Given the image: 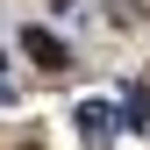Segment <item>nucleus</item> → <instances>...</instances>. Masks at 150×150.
Segmentation results:
<instances>
[{
  "mask_svg": "<svg viewBox=\"0 0 150 150\" xmlns=\"http://www.w3.org/2000/svg\"><path fill=\"white\" fill-rule=\"evenodd\" d=\"M22 57H29L36 71H71V50H64V43H57L50 29H36V22L22 29Z\"/></svg>",
  "mask_w": 150,
  "mask_h": 150,
  "instance_id": "f03ea898",
  "label": "nucleus"
},
{
  "mask_svg": "<svg viewBox=\"0 0 150 150\" xmlns=\"http://www.w3.org/2000/svg\"><path fill=\"white\" fill-rule=\"evenodd\" d=\"M0 100H7V86H0Z\"/></svg>",
  "mask_w": 150,
  "mask_h": 150,
  "instance_id": "39448f33",
  "label": "nucleus"
},
{
  "mask_svg": "<svg viewBox=\"0 0 150 150\" xmlns=\"http://www.w3.org/2000/svg\"><path fill=\"white\" fill-rule=\"evenodd\" d=\"M71 129H79L86 150H107V143H115V129H122V115H115L107 100H79V107H71Z\"/></svg>",
  "mask_w": 150,
  "mask_h": 150,
  "instance_id": "f257e3e1",
  "label": "nucleus"
},
{
  "mask_svg": "<svg viewBox=\"0 0 150 150\" xmlns=\"http://www.w3.org/2000/svg\"><path fill=\"white\" fill-rule=\"evenodd\" d=\"M50 7H71V0H50Z\"/></svg>",
  "mask_w": 150,
  "mask_h": 150,
  "instance_id": "20e7f679",
  "label": "nucleus"
},
{
  "mask_svg": "<svg viewBox=\"0 0 150 150\" xmlns=\"http://www.w3.org/2000/svg\"><path fill=\"white\" fill-rule=\"evenodd\" d=\"M143 115H150V100H143V86H129V93H122V129H143Z\"/></svg>",
  "mask_w": 150,
  "mask_h": 150,
  "instance_id": "7ed1b4c3",
  "label": "nucleus"
}]
</instances>
